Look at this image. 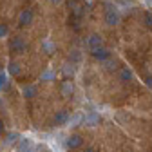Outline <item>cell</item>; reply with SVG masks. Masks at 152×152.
Listing matches in <instances>:
<instances>
[{
	"mask_svg": "<svg viewBox=\"0 0 152 152\" xmlns=\"http://www.w3.org/2000/svg\"><path fill=\"white\" fill-rule=\"evenodd\" d=\"M83 152H96V150H94V148H85Z\"/></svg>",
	"mask_w": 152,
	"mask_h": 152,
	"instance_id": "cell-24",
	"label": "cell"
},
{
	"mask_svg": "<svg viewBox=\"0 0 152 152\" xmlns=\"http://www.w3.org/2000/svg\"><path fill=\"white\" fill-rule=\"evenodd\" d=\"M100 114L98 112H87L85 116H83V121H82V125H87V127H96V125H100Z\"/></svg>",
	"mask_w": 152,
	"mask_h": 152,
	"instance_id": "cell-2",
	"label": "cell"
},
{
	"mask_svg": "<svg viewBox=\"0 0 152 152\" xmlns=\"http://www.w3.org/2000/svg\"><path fill=\"white\" fill-rule=\"evenodd\" d=\"M145 83H147V85H148V87H150V89H152V76H148V78H147V80H145Z\"/></svg>",
	"mask_w": 152,
	"mask_h": 152,
	"instance_id": "cell-22",
	"label": "cell"
},
{
	"mask_svg": "<svg viewBox=\"0 0 152 152\" xmlns=\"http://www.w3.org/2000/svg\"><path fill=\"white\" fill-rule=\"evenodd\" d=\"M2 132H4V123L0 121V134H2Z\"/></svg>",
	"mask_w": 152,
	"mask_h": 152,
	"instance_id": "cell-23",
	"label": "cell"
},
{
	"mask_svg": "<svg viewBox=\"0 0 152 152\" xmlns=\"http://www.w3.org/2000/svg\"><path fill=\"white\" fill-rule=\"evenodd\" d=\"M82 121H83V116H82V114H74V116L69 120L71 127H78V123H82Z\"/></svg>",
	"mask_w": 152,
	"mask_h": 152,
	"instance_id": "cell-12",
	"label": "cell"
},
{
	"mask_svg": "<svg viewBox=\"0 0 152 152\" xmlns=\"http://www.w3.org/2000/svg\"><path fill=\"white\" fill-rule=\"evenodd\" d=\"M16 140H20V136H18L16 132H9V134L6 136V145H11V143H15Z\"/></svg>",
	"mask_w": 152,
	"mask_h": 152,
	"instance_id": "cell-14",
	"label": "cell"
},
{
	"mask_svg": "<svg viewBox=\"0 0 152 152\" xmlns=\"http://www.w3.org/2000/svg\"><path fill=\"white\" fill-rule=\"evenodd\" d=\"M31 20V13H24L22 15V24H26V22H29Z\"/></svg>",
	"mask_w": 152,
	"mask_h": 152,
	"instance_id": "cell-20",
	"label": "cell"
},
{
	"mask_svg": "<svg viewBox=\"0 0 152 152\" xmlns=\"http://www.w3.org/2000/svg\"><path fill=\"white\" fill-rule=\"evenodd\" d=\"M130 78H132V72H130L127 67H123V69H121V72H120V80H121L123 83H127Z\"/></svg>",
	"mask_w": 152,
	"mask_h": 152,
	"instance_id": "cell-10",
	"label": "cell"
},
{
	"mask_svg": "<svg viewBox=\"0 0 152 152\" xmlns=\"http://www.w3.org/2000/svg\"><path fill=\"white\" fill-rule=\"evenodd\" d=\"M83 145V138L80 134H72L69 140H67V147L69 148H80Z\"/></svg>",
	"mask_w": 152,
	"mask_h": 152,
	"instance_id": "cell-5",
	"label": "cell"
},
{
	"mask_svg": "<svg viewBox=\"0 0 152 152\" xmlns=\"http://www.w3.org/2000/svg\"><path fill=\"white\" fill-rule=\"evenodd\" d=\"M53 78H54V72H53V71H44L42 76H40V80H42V82H51Z\"/></svg>",
	"mask_w": 152,
	"mask_h": 152,
	"instance_id": "cell-15",
	"label": "cell"
},
{
	"mask_svg": "<svg viewBox=\"0 0 152 152\" xmlns=\"http://www.w3.org/2000/svg\"><path fill=\"white\" fill-rule=\"evenodd\" d=\"M72 72H74V69H72L71 65H65V69H64V74H65V76H69V74L72 76Z\"/></svg>",
	"mask_w": 152,
	"mask_h": 152,
	"instance_id": "cell-18",
	"label": "cell"
},
{
	"mask_svg": "<svg viewBox=\"0 0 152 152\" xmlns=\"http://www.w3.org/2000/svg\"><path fill=\"white\" fill-rule=\"evenodd\" d=\"M15 150L16 152H36L34 150V143L29 138H20V141H18V145H16Z\"/></svg>",
	"mask_w": 152,
	"mask_h": 152,
	"instance_id": "cell-1",
	"label": "cell"
},
{
	"mask_svg": "<svg viewBox=\"0 0 152 152\" xmlns=\"http://www.w3.org/2000/svg\"><path fill=\"white\" fill-rule=\"evenodd\" d=\"M72 91H74V87H72V83H71L69 80L62 82V85H60V92L64 94V96H71V94H72Z\"/></svg>",
	"mask_w": 152,
	"mask_h": 152,
	"instance_id": "cell-6",
	"label": "cell"
},
{
	"mask_svg": "<svg viewBox=\"0 0 152 152\" xmlns=\"http://www.w3.org/2000/svg\"><path fill=\"white\" fill-rule=\"evenodd\" d=\"M42 49H44V51H45V53H47V54H51V53H53V51H54V45H53V44H51V42H49V40H45V42H44V44H42Z\"/></svg>",
	"mask_w": 152,
	"mask_h": 152,
	"instance_id": "cell-16",
	"label": "cell"
},
{
	"mask_svg": "<svg viewBox=\"0 0 152 152\" xmlns=\"http://www.w3.org/2000/svg\"><path fill=\"white\" fill-rule=\"evenodd\" d=\"M105 20H107V24L109 26H114L118 22V15L114 13V11H107V15H105Z\"/></svg>",
	"mask_w": 152,
	"mask_h": 152,
	"instance_id": "cell-8",
	"label": "cell"
},
{
	"mask_svg": "<svg viewBox=\"0 0 152 152\" xmlns=\"http://www.w3.org/2000/svg\"><path fill=\"white\" fill-rule=\"evenodd\" d=\"M11 49H13L15 53H24V51H26V44L20 40V38H15V40L11 42Z\"/></svg>",
	"mask_w": 152,
	"mask_h": 152,
	"instance_id": "cell-7",
	"label": "cell"
},
{
	"mask_svg": "<svg viewBox=\"0 0 152 152\" xmlns=\"http://www.w3.org/2000/svg\"><path fill=\"white\" fill-rule=\"evenodd\" d=\"M24 96L26 98H34L36 96V87L34 85H26L24 87Z\"/></svg>",
	"mask_w": 152,
	"mask_h": 152,
	"instance_id": "cell-9",
	"label": "cell"
},
{
	"mask_svg": "<svg viewBox=\"0 0 152 152\" xmlns=\"http://www.w3.org/2000/svg\"><path fill=\"white\" fill-rule=\"evenodd\" d=\"M100 44H102V40H100V36H91L89 38V47H92V49H96V47H100Z\"/></svg>",
	"mask_w": 152,
	"mask_h": 152,
	"instance_id": "cell-11",
	"label": "cell"
},
{
	"mask_svg": "<svg viewBox=\"0 0 152 152\" xmlns=\"http://www.w3.org/2000/svg\"><path fill=\"white\" fill-rule=\"evenodd\" d=\"M69 120H71V114L67 110H58L56 116H54V123L56 125H65V123H69Z\"/></svg>",
	"mask_w": 152,
	"mask_h": 152,
	"instance_id": "cell-3",
	"label": "cell"
},
{
	"mask_svg": "<svg viewBox=\"0 0 152 152\" xmlns=\"http://www.w3.org/2000/svg\"><path fill=\"white\" fill-rule=\"evenodd\" d=\"M9 72H11L13 76H18V74H20V67H18L16 64H11V65H9Z\"/></svg>",
	"mask_w": 152,
	"mask_h": 152,
	"instance_id": "cell-17",
	"label": "cell"
},
{
	"mask_svg": "<svg viewBox=\"0 0 152 152\" xmlns=\"http://www.w3.org/2000/svg\"><path fill=\"white\" fill-rule=\"evenodd\" d=\"M9 89V82L6 74H0V91H7Z\"/></svg>",
	"mask_w": 152,
	"mask_h": 152,
	"instance_id": "cell-13",
	"label": "cell"
},
{
	"mask_svg": "<svg viewBox=\"0 0 152 152\" xmlns=\"http://www.w3.org/2000/svg\"><path fill=\"white\" fill-rule=\"evenodd\" d=\"M145 22H147V26L152 27V13H147V15H145Z\"/></svg>",
	"mask_w": 152,
	"mask_h": 152,
	"instance_id": "cell-19",
	"label": "cell"
},
{
	"mask_svg": "<svg viewBox=\"0 0 152 152\" xmlns=\"http://www.w3.org/2000/svg\"><path fill=\"white\" fill-rule=\"evenodd\" d=\"M147 2H148V4H152V0H147Z\"/></svg>",
	"mask_w": 152,
	"mask_h": 152,
	"instance_id": "cell-25",
	"label": "cell"
},
{
	"mask_svg": "<svg viewBox=\"0 0 152 152\" xmlns=\"http://www.w3.org/2000/svg\"><path fill=\"white\" fill-rule=\"evenodd\" d=\"M92 56L96 60H107V58H110V51L103 49V47H96V49H92Z\"/></svg>",
	"mask_w": 152,
	"mask_h": 152,
	"instance_id": "cell-4",
	"label": "cell"
},
{
	"mask_svg": "<svg viewBox=\"0 0 152 152\" xmlns=\"http://www.w3.org/2000/svg\"><path fill=\"white\" fill-rule=\"evenodd\" d=\"M6 33H7V27L6 26H0V36H4Z\"/></svg>",
	"mask_w": 152,
	"mask_h": 152,
	"instance_id": "cell-21",
	"label": "cell"
}]
</instances>
